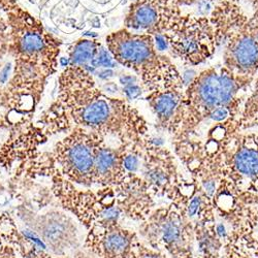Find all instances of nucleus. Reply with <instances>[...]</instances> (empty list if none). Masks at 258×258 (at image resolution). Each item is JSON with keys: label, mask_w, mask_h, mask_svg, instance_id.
I'll list each match as a JSON object with an SVG mask.
<instances>
[{"label": "nucleus", "mask_w": 258, "mask_h": 258, "mask_svg": "<svg viewBox=\"0 0 258 258\" xmlns=\"http://www.w3.org/2000/svg\"><path fill=\"white\" fill-rule=\"evenodd\" d=\"M136 248H137V251H135V248H134L132 258H166L164 255H161L156 252H152L151 250H149L147 247H144L141 244H138Z\"/></svg>", "instance_id": "20"}, {"label": "nucleus", "mask_w": 258, "mask_h": 258, "mask_svg": "<svg viewBox=\"0 0 258 258\" xmlns=\"http://www.w3.org/2000/svg\"><path fill=\"white\" fill-rule=\"evenodd\" d=\"M133 143L121 147V150L106 147L104 143L97 149L94 161L93 185L103 187L117 186L123 182L129 173L123 167V158Z\"/></svg>", "instance_id": "12"}, {"label": "nucleus", "mask_w": 258, "mask_h": 258, "mask_svg": "<svg viewBox=\"0 0 258 258\" xmlns=\"http://www.w3.org/2000/svg\"><path fill=\"white\" fill-rule=\"evenodd\" d=\"M156 211L149 218L145 235L154 248H164L173 258L191 256V231L186 221V212L174 209Z\"/></svg>", "instance_id": "8"}, {"label": "nucleus", "mask_w": 258, "mask_h": 258, "mask_svg": "<svg viewBox=\"0 0 258 258\" xmlns=\"http://www.w3.org/2000/svg\"><path fill=\"white\" fill-rule=\"evenodd\" d=\"M3 94H4V87H3V85L0 84V133L10 127V124L8 123V121L6 119V114H3V111L6 110L4 106Z\"/></svg>", "instance_id": "22"}, {"label": "nucleus", "mask_w": 258, "mask_h": 258, "mask_svg": "<svg viewBox=\"0 0 258 258\" xmlns=\"http://www.w3.org/2000/svg\"><path fill=\"white\" fill-rule=\"evenodd\" d=\"M166 49L184 66L198 67L211 59L218 46L209 16L184 14L176 25L161 35Z\"/></svg>", "instance_id": "7"}, {"label": "nucleus", "mask_w": 258, "mask_h": 258, "mask_svg": "<svg viewBox=\"0 0 258 258\" xmlns=\"http://www.w3.org/2000/svg\"><path fill=\"white\" fill-rule=\"evenodd\" d=\"M0 258H18L17 251L10 245H5L0 250Z\"/></svg>", "instance_id": "25"}, {"label": "nucleus", "mask_w": 258, "mask_h": 258, "mask_svg": "<svg viewBox=\"0 0 258 258\" xmlns=\"http://www.w3.org/2000/svg\"><path fill=\"white\" fill-rule=\"evenodd\" d=\"M255 140H256V142H257V144H258V136L255 137Z\"/></svg>", "instance_id": "27"}, {"label": "nucleus", "mask_w": 258, "mask_h": 258, "mask_svg": "<svg viewBox=\"0 0 258 258\" xmlns=\"http://www.w3.org/2000/svg\"><path fill=\"white\" fill-rule=\"evenodd\" d=\"M124 92L126 94V96L129 98V99H136L138 98L139 96L142 95V88L139 87L138 85H126V87L124 89Z\"/></svg>", "instance_id": "23"}, {"label": "nucleus", "mask_w": 258, "mask_h": 258, "mask_svg": "<svg viewBox=\"0 0 258 258\" xmlns=\"http://www.w3.org/2000/svg\"><path fill=\"white\" fill-rule=\"evenodd\" d=\"M73 126L105 136L133 140L147 132L142 115L123 98L102 91L90 71L69 66L58 78V94L53 102Z\"/></svg>", "instance_id": "2"}, {"label": "nucleus", "mask_w": 258, "mask_h": 258, "mask_svg": "<svg viewBox=\"0 0 258 258\" xmlns=\"http://www.w3.org/2000/svg\"><path fill=\"white\" fill-rule=\"evenodd\" d=\"M177 5L182 7H198L200 10L199 16H209L213 8L219 0H173Z\"/></svg>", "instance_id": "18"}, {"label": "nucleus", "mask_w": 258, "mask_h": 258, "mask_svg": "<svg viewBox=\"0 0 258 258\" xmlns=\"http://www.w3.org/2000/svg\"><path fill=\"white\" fill-rule=\"evenodd\" d=\"M155 151L156 153H153L155 157H149L148 155L145 157V181L151 187V190L163 191L164 195L167 191V195H169L176 188L174 184L175 174H177L176 166L169 153L162 150L161 147L155 146Z\"/></svg>", "instance_id": "13"}, {"label": "nucleus", "mask_w": 258, "mask_h": 258, "mask_svg": "<svg viewBox=\"0 0 258 258\" xmlns=\"http://www.w3.org/2000/svg\"><path fill=\"white\" fill-rule=\"evenodd\" d=\"M100 41L96 39L81 38L73 45L70 52V64L85 67L86 64L97 59L102 50Z\"/></svg>", "instance_id": "16"}, {"label": "nucleus", "mask_w": 258, "mask_h": 258, "mask_svg": "<svg viewBox=\"0 0 258 258\" xmlns=\"http://www.w3.org/2000/svg\"><path fill=\"white\" fill-rule=\"evenodd\" d=\"M106 49L117 62L132 70L149 93L155 90L184 89V79L171 59L157 49L153 35L122 27L105 36Z\"/></svg>", "instance_id": "3"}, {"label": "nucleus", "mask_w": 258, "mask_h": 258, "mask_svg": "<svg viewBox=\"0 0 258 258\" xmlns=\"http://www.w3.org/2000/svg\"><path fill=\"white\" fill-rule=\"evenodd\" d=\"M230 2L235 3V4H240L241 2H249L255 10L258 9V0H230Z\"/></svg>", "instance_id": "26"}, {"label": "nucleus", "mask_w": 258, "mask_h": 258, "mask_svg": "<svg viewBox=\"0 0 258 258\" xmlns=\"http://www.w3.org/2000/svg\"><path fill=\"white\" fill-rule=\"evenodd\" d=\"M249 26L253 35L258 41V9H256L252 16L249 17Z\"/></svg>", "instance_id": "24"}, {"label": "nucleus", "mask_w": 258, "mask_h": 258, "mask_svg": "<svg viewBox=\"0 0 258 258\" xmlns=\"http://www.w3.org/2000/svg\"><path fill=\"white\" fill-rule=\"evenodd\" d=\"M239 119L240 129H248L258 126V79L255 80L254 88L246 99Z\"/></svg>", "instance_id": "17"}, {"label": "nucleus", "mask_w": 258, "mask_h": 258, "mask_svg": "<svg viewBox=\"0 0 258 258\" xmlns=\"http://www.w3.org/2000/svg\"><path fill=\"white\" fill-rule=\"evenodd\" d=\"M184 15L173 0H133L124 17V27L157 36L173 28Z\"/></svg>", "instance_id": "9"}, {"label": "nucleus", "mask_w": 258, "mask_h": 258, "mask_svg": "<svg viewBox=\"0 0 258 258\" xmlns=\"http://www.w3.org/2000/svg\"><path fill=\"white\" fill-rule=\"evenodd\" d=\"M203 204V198L200 195H197L195 197H192L191 201H189L188 206L186 207V214L188 218H193L197 216L201 207Z\"/></svg>", "instance_id": "21"}, {"label": "nucleus", "mask_w": 258, "mask_h": 258, "mask_svg": "<svg viewBox=\"0 0 258 258\" xmlns=\"http://www.w3.org/2000/svg\"><path fill=\"white\" fill-rule=\"evenodd\" d=\"M10 42V27L6 16L0 15V59L8 55Z\"/></svg>", "instance_id": "19"}, {"label": "nucleus", "mask_w": 258, "mask_h": 258, "mask_svg": "<svg viewBox=\"0 0 258 258\" xmlns=\"http://www.w3.org/2000/svg\"><path fill=\"white\" fill-rule=\"evenodd\" d=\"M209 18L217 46H223V67L234 75L254 79L258 73V41L249 26V17L239 4L219 0Z\"/></svg>", "instance_id": "5"}, {"label": "nucleus", "mask_w": 258, "mask_h": 258, "mask_svg": "<svg viewBox=\"0 0 258 258\" xmlns=\"http://www.w3.org/2000/svg\"><path fill=\"white\" fill-rule=\"evenodd\" d=\"M135 233L117 224L93 226L89 229L85 246L100 258H132Z\"/></svg>", "instance_id": "10"}, {"label": "nucleus", "mask_w": 258, "mask_h": 258, "mask_svg": "<svg viewBox=\"0 0 258 258\" xmlns=\"http://www.w3.org/2000/svg\"><path fill=\"white\" fill-rule=\"evenodd\" d=\"M35 232L48 249L57 255H64L77 241V228L67 214L49 211L34 223Z\"/></svg>", "instance_id": "11"}, {"label": "nucleus", "mask_w": 258, "mask_h": 258, "mask_svg": "<svg viewBox=\"0 0 258 258\" xmlns=\"http://www.w3.org/2000/svg\"><path fill=\"white\" fill-rule=\"evenodd\" d=\"M184 89L171 88L149 92L146 96L150 107L157 117L161 126L170 131L173 127L182 105Z\"/></svg>", "instance_id": "14"}, {"label": "nucleus", "mask_w": 258, "mask_h": 258, "mask_svg": "<svg viewBox=\"0 0 258 258\" xmlns=\"http://www.w3.org/2000/svg\"><path fill=\"white\" fill-rule=\"evenodd\" d=\"M253 81L232 74L223 66L201 72L184 89L180 113L169 132H189L218 107L240 106L239 93Z\"/></svg>", "instance_id": "4"}, {"label": "nucleus", "mask_w": 258, "mask_h": 258, "mask_svg": "<svg viewBox=\"0 0 258 258\" xmlns=\"http://www.w3.org/2000/svg\"><path fill=\"white\" fill-rule=\"evenodd\" d=\"M242 142L243 146L231 158V170L245 178H258V144L255 137H246Z\"/></svg>", "instance_id": "15"}, {"label": "nucleus", "mask_w": 258, "mask_h": 258, "mask_svg": "<svg viewBox=\"0 0 258 258\" xmlns=\"http://www.w3.org/2000/svg\"><path fill=\"white\" fill-rule=\"evenodd\" d=\"M0 11L10 27L8 55L14 60L4 87V106L7 114L25 124L39 104L49 78L58 70L62 44L18 0H0Z\"/></svg>", "instance_id": "1"}, {"label": "nucleus", "mask_w": 258, "mask_h": 258, "mask_svg": "<svg viewBox=\"0 0 258 258\" xmlns=\"http://www.w3.org/2000/svg\"><path fill=\"white\" fill-rule=\"evenodd\" d=\"M104 138L80 126H73L71 133L58 142L50 154L55 171L72 183L91 187L93 185L94 161L97 149Z\"/></svg>", "instance_id": "6"}]
</instances>
